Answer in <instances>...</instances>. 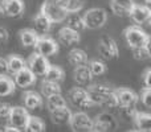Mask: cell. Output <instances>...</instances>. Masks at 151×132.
<instances>
[{
    "label": "cell",
    "mask_w": 151,
    "mask_h": 132,
    "mask_svg": "<svg viewBox=\"0 0 151 132\" xmlns=\"http://www.w3.org/2000/svg\"><path fill=\"white\" fill-rule=\"evenodd\" d=\"M47 106H48L49 111H53V110H57V108H60V107H65L66 101L63 98L61 94H53V95L48 96Z\"/></svg>",
    "instance_id": "cell-30"
},
{
    "label": "cell",
    "mask_w": 151,
    "mask_h": 132,
    "mask_svg": "<svg viewBox=\"0 0 151 132\" xmlns=\"http://www.w3.org/2000/svg\"><path fill=\"white\" fill-rule=\"evenodd\" d=\"M70 102L74 104V106L80 107V108H90V107L96 106L93 103V101L90 99L88 91L82 87H73L69 90L68 94Z\"/></svg>",
    "instance_id": "cell-5"
},
{
    "label": "cell",
    "mask_w": 151,
    "mask_h": 132,
    "mask_svg": "<svg viewBox=\"0 0 151 132\" xmlns=\"http://www.w3.org/2000/svg\"><path fill=\"white\" fill-rule=\"evenodd\" d=\"M114 95H115V102H117V106L119 107H131L135 106L137 102H138V95L134 93L130 88H115L114 90Z\"/></svg>",
    "instance_id": "cell-9"
},
{
    "label": "cell",
    "mask_w": 151,
    "mask_h": 132,
    "mask_svg": "<svg viewBox=\"0 0 151 132\" xmlns=\"http://www.w3.org/2000/svg\"><path fill=\"white\" fill-rule=\"evenodd\" d=\"M15 75V85L19 86L21 88H25L32 86L35 82H36V75L28 69V67H23L21 70H19Z\"/></svg>",
    "instance_id": "cell-15"
},
{
    "label": "cell",
    "mask_w": 151,
    "mask_h": 132,
    "mask_svg": "<svg viewBox=\"0 0 151 132\" xmlns=\"http://www.w3.org/2000/svg\"><path fill=\"white\" fill-rule=\"evenodd\" d=\"M150 78H151V70L150 69H146L142 75V79H143V83H145V87H151V82H150Z\"/></svg>",
    "instance_id": "cell-37"
},
{
    "label": "cell",
    "mask_w": 151,
    "mask_h": 132,
    "mask_svg": "<svg viewBox=\"0 0 151 132\" xmlns=\"http://www.w3.org/2000/svg\"><path fill=\"white\" fill-rule=\"evenodd\" d=\"M88 94L94 104L99 106H109V107H117L114 95V88L104 85H91L88 87Z\"/></svg>",
    "instance_id": "cell-1"
},
{
    "label": "cell",
    "mask_w": 151,
    "mask_h": 132,
    "mask_svg": "<svg viewBox=\"0 0 151 132\" xmlns=\"http://www.w3.org/2000/svg\"><path fill=\"white\" fill-rule=\"evenodd\" d=\"M45 79L53 81V82H60L64 79V70L58 66H52L49 65L45 71Z\"/></svg>",
    "instance_id": "cell-29"
},
{
    "label": "cell",
    "mask_w": 151,
    "mask_h": 132,
    "mask_svg": "<svg viewBox=\"0 0 151 132\" xmlns=\"http://www.w3.org/2000/svg\"><path fill=\"white\" fill-rule=\"evenodd\" d=\"M0 15H3V5H1V3H0Z\"/></svg>",
    "instance_id": "cell-41"
},
{
    "label": "cell",
    "mask_w": 151,
    "mask_h": 132,
    "mask_svg": "<svg viewBox=\"0 0 151 132\" xmlns=\"http://www.w3.org/2000/svg\"><path fill=\"white\" fill-rule=\"evenodd\" d=\"M135 3L133 0H111L110 3V8H111L113 13L115 16H121V17H125V16L130 15L131 8L134 7Z\"/></svg>",
    "instance_id": "cell-16"
},
{
    "label": "cell",
    "mask_w": 151,
    "mask_h": 132,
    "mask_svg": "<svg viewBox=\"0 0 151 132\" xmlns=\"http://www.w3.org/2000/svg\"><path fill=\"white\" fill-rule=\"evenodd\" d=\"M80 1H82V3H85V1H88V0H80Z\"/></svg>",
    "instance_id": "cell-43"
},
{
    "label": "cell",
    "mask_w": 151,
    "mask_h": 132,
    "mask_svg": "<svg viewBox=\"0 0 151 132\" xmlns=\"http://www.w3.org/2000/svg\"><path fill=\"white\" fill-rule=\"evenodd\" d=\"M49 65L50 64H49V61H48V58L45 57V56L39 54L37 52L29 56L25 62V66L28 67L35 75H44Z\"/></svg>",
    "instance_id": "cell-6"
},
{
    "label": "cell",
    "mask_w": 151,
    "mask_h": 132,
    "mask_svg": "<svg viewBox=\"0 0 151 132\" xmlns=\"http://www.w3.org/2000/svg\"><path fill=\"white\" fill-rule=\"evenodd\" d=\"M70 116H72V111L66 106L50 111V118H52V122L55 124H66L70 120Z\"/></svg>",
    "instance_id": "cell-21"
},
{
    "label": "cell",
    "mask_w": 151,
    "mask_h": 132,
    "mask_svg": "<svg viewBox=\"0 0 151 132\" xmlns=\"http://www.w3.org/2000/svg\"><path fill=\"white\" fill-rule=\"evenodd\" d=\"M29 116L31 115L28 114L25 107L16 106V107H12V111H11L9 118L7 120H8V124L13 126V127L19 128V130H23V128H25Z\"/></svg>",
    "instance_id": "cell-10"
},
{
    "label": "cell",
    "mask_w": 151,
    "mask_h": 132,
    "mask_svg": "<svg viewBox=\"0 0 151 132\" xmlns=\"http://www.w3.org/2000/svg\"><path fill=\"white\" fill-rule=\"evenodd\" d=\"M69 15V13H68ZM66 26H69L70 29L73 31H77V32H81L85 29V24H83V19L82 16H80L77 12L76 13H72V15L66 16Z\"/></svg>",
    "instance_id": "cell-27"
},
{
    "label": "cell",
    "mask_w": 151,
    "mask_h": 132,
    "mask_svg": "<svg viewBox=\"0 0 151 132\" xmlns=\"http://www.w3.org/2000/svg\"><path fill=\"white\" fill-rule=\"evenodd\" d=\"M40 12L44 13L52 23H61V21L66 20V16H68V12L63 7H60L57 3L52 1V0L44 1Z\"/></svg>",
    "instance_id": "cell-4"
},
{
    "label": "cell",
    "mask_w": 151,
    "mask_h": 132,
    "mask_svg": "<svg viewBox=\"0 0 151 132\" xmlns=\"http://www.w3.org/2000/svg\"><path fill=\"white\" fill-rule=\"evenodd\" d=\"M3 13L9 17H20L24 13V1L23 0H4L1 3Z\"/></svg>",
    "instance_id": "cell-14"
},
{
    "label": "cell",
    "mask_w": 151,
    "mask_h": 132,
    "mask_svg": "<svg viewBox=\"0 0 151 132\" xmlns=\"http://www.w3.org/2000/svg\"><path fill=\"white\" fill-rule=\"evenodd\" d=\"M73 78L74 81L81 86L89 85L93 79V74L90 73L88 65H81V66H74L73 70Z\"/></svg>",
    "instance_id": "cell-17"
},
{
    "label": "cell",
    "mask_w": 151,
    "mask_h": 132,
    "mask_svg": "<svg viewBox=\"0 0 151 132\" xmlns=\"http://www.w3.org/2000/svg\"><path fill=\"white\" fill-rule=\"evenodd\" d=\"M41 94L44 96H47V98L53 95V94H61V86L58 85V82L45 79L41 83Z\"/></svg>",
    "instance_id": "cell-28"
},
{
    "label": "cell",
    "mask_w": 151,
    "mask_h": 132,
    "mask_svg": "<svg viewBox=\"0 0 151 132\" xmlns=\"http://www.w3.org/2000/svg\"><path fill=\"white\" fill-rule=\"evenodd\" d=\"M91 123L93 120L85 112H76V114H72L68 124L73 131H90Z\"/></svg>",
    "instance_id": "cell-12"
},
{
    "label": "cell",
    "mask_w": 151,
    "mask_h": 132,
    "mask_svg": "<svg viewBox=\"0 0 151 132\" xmlns=\"http://www.w3.org/2000/svg\"><path fill=\"white\" fill-rule=\"evenodd\" d=\"M19 39H20L23 46L35 48L37 40H39V34L35 29H21L19 32Z\"/></svg>",
    "instance_id": "cell-20"
},
{
    "label": "cell",
    "mask_w": 151,
    "mask_h": 132,
    "mask_svg": "<svg viewBox=\"0 0 151 132\" xmlns=\"http://www.w3.org/2000/svg\"><path fill=\"white\" fill-rule=\"evenodd\" d=\"M58 40L64 45H73L80 41L81 36H80V32L73 31L69 26H64V28H61L58 31Z\"/></svg>",
    "instance_id": "cell-18"
},
{
    "label": "cell",
    "mask_w": 151,
    "mask_h": 132,
    "mask_svg": "<svg viewBox=\"0 0 151 132\" xmlns=\"http://www.w3.org/2000/svg\"><path fill=\"white\" fill-rule=\"evenodd\" d=\"M5 61H7L8 73H11V74H16L19 70H21L23 67H25L24 60L21 57H19V56H16V54H11Z\"/></svg>",
    "instance_id": "cell-26"
},
{
    "label": "cell",
    "mask_w": 151,
    "mask_h": 132,
    "mask_svg": "<svg viewBox=\"0 0 151 132\" xmlns=\"http://www.w3.org/2000/svg\"><path fill=\"white\" fill-rule=\"evenodd\" d=\"M133 57L137 61H147L151 58L150 46H139L133 48Z\"/></svg>",
    "instance_id": "cell-32"
},
{
    "label": "cell",
    "mask_w": 151,
    "mask_h": 132,
    "mask_svg": "<svg viewBox=\"0 0 151 132\" xmlns=\"http://www.w3.org/2000/svg\"><path fill=\"white\" fill-rule=\"evenodd\" d=\"M24 130L29 131V132H42L45 131V124L40 118L36 116H29L28 122H27V126Z\"/></svg>",
    "instance_id": "cell-31"
},
{
    "label": "cell",
    "mask_w": 151,
    "mask_h": 132,
    "mask_svg": "<svg viewBox=\"0 0 151 132\" xmlns=\"http://www.w3.org/2000/svg\"><path fill=\"white\" fill-rule=\"evenodd\" d=\"M4 131H7V132H19L20 130H19V128H16V127H13V126H11V124H7L4 127Z\"/></svg>",
    "instance_id": "cell-40"
},
{
    "label": "cell",
    "mask_w": 151,
    "mask_h": 132,
    "mask_svg": "<svg viewBox=\"0 0 151 132\" xmlns=\"http://www.w3.org/2000/svg\"><path fill=\"white\" fill-rule=\"evenodd\" d=\"M85 28L98 29L105 25L107 20V13L104 8H91L82 16Z\"/></svg>",
    "instance_id": "cell-3"
},
{
    "label": "cell",
    "mask_w": 151,
    "mask_h": 132,
    "mask_svg": "<svg viewBox=\"0 0 151 132\" xmlns=\"http://www.w3.org/2000/svg\"><path fill=\"white\" fill-rule=\"evenodd\" d=\"M12 111V106L9 103H0V119L7 120Z\"/></svg>",
    "instance_id": "cell-36"
},
{
    "label": "cell",
    "mask_w": 151,
    "mask_h": 132,
    "mask_svg": "<svg viewBox=\"0 0 151 132\" xmlns=\"http://www.w3.org/2000/svg\"><path fill=\"white\" fill-rule=\"evenodd\" d=\"M24 106L31 110H39L42 107V96L36 91H27L23 95Z\"/></svg>",
    "instance_id": "cell-19"
},
{
    "label": "cell",
    "mask_w": 151,
    "mask_h": 132,
    "mask_svg": "<svg viewBox=\"0 0 151 132\" xmlns=\"http://www.w3.org/2000/svg\"><path fill=\"white\" fill-rule=\"evenodd\" d=\"M145 3H146V5H150V3H151V0H145Z\"/></svg>",
    "instance_id": "cell-42"
},
{
    "label": "cell",
    "mask_w": 151,
    "mask_h": 132,
    "mask_svg": "<svg viewBox=\"0 0 151 132\" xmlns=\"http://www.w3.org/2000/svg\"><path fill=\"white\" fill-rule=\"evenodd\" d=\"M68 61L73 66H81L88 64V54L82 49H72L68 54Z\"/></svg>",
    "instance_id": "cell-24"
},
{
    "label": "cell",
    "mask_w": 151,
    "mask_h": 132,
    "mask_svg": "<svg viewBox=\"0 0 151 132\" xmlns=\"http://www.w3.org/2000/svg\"><path fill=\"white\" fill-rule=\"evenodd\" d=\"M15 81L11 79L7 75H0V96H7L15 93Z\"/></svg>",
    "instance_id": "cell-25"
},
{
    "label": "cell",
    "mask_w": 151,
    "mask_h": 132,
    "mask_svg": "<svg viewBox=\"0 0 151 132\" xmlns=\"http://www.w3.org/2000/svg\"><path fill=\"white\" fill-rule=\"evenodd\" d=\"M129 16L131 17V20H133L134 23L142 25V24L150 21V19H151V9H150L149 5L134 4V7L131 8L130 15H129Z\"/></svg>",
    "instance_id": "cell-13"
},
{
    "label": "cell",
    "mask_w": 151,
    "mask_h": 132,
    "mask_svg": "<svg viewBox=\"0 0 151 132\" xmlns=\"http://www.w3.org/2000/svg\"><path fill=\"white\" fill-rule=\"evenodd\" d=\"M35 49L39 54L45 56V57H50V56H55L58 52V44L50 37H39L36 45H35Z\"/></svg>",
    "instance_id": "cell-11"
},
{
    "label": "cell",
    "mask_w": 151,
    "mask_h": 132,
    "mask_svg": "<svg viewBox=\"0 0 151 132\" xmlns=\"http://www.w3.org/2000/svg\"><path fill=\"white\" fill-rule=\"evenodd\" d=\"M137 111L138 110L135 108V106H131V107H121V115L122 118H125L126 120H133L134 116H135Z\"/></svg>",
    "instance_id": "cell-34"
},
{
    "label": "cell",
    "mask_w": 151,
    "mask_h": 132,
    "mask_svg": "<svg viewBox=\"0 0 151 132\" xmlns=\"http://www.w3.org/2000/svg\"><path fill=\"white\" fill-rule=\"evenodd\" d=\"M141 102L150 108L151 106V87H143V90L141 91Z\"/></svg>",
    "instance_id": "cell-35"
},
{
    "label": "cell",
    "mask_w": 151,
    "mask_h": 132,
    "mask_svg": "<svg viewBox=\"0 0 151 132\" xmlns=\"http://www.w3.org/2000/svg\"><path fill=\"white\" fill-rule=\"evenodd\" d=\"M133 122L135 123L137 128H138L139 131H147L149 132L151 130V115L150 114L137 111Z\"/></svg>",
    "instance_id": "cell-23"
},
{
    "label": "cell",
    "mask_w": 151,
    "mask_h": 132,
    "mask_svg": "<svg viewBox=\"0 0 151 132\" xmlns=\"http://www.w3.org/2000/svg\"><path fill=\"white\" fill-rule=\"evenodd\" d=\"M5 73H8L7 61H5V58H1V57H0V75L5 74Z\"/></svg>",
    "instance_id": "cell-39"
},
{
    "label": "cell",
    "mask_w": 151,
    "mask_h": 132,
    "mask_svg": "<svg viewBox=\"0 0 151 132\" xmlns=\"http://www.w3.org/2000/svg\"><path fill=\"white\" fill-rule=\"evenodd\" d=\"M86 65H88L90 73L93 74V77L94 75H102L105 71H106V65H105L102 61L94 60V61H90L89 64H86Z\"/></svg>",
    "instance_id": "cell-33"
},
{
    "label": "cell",
    "mask_w": 151,
    "mask_h": 132,
    "mask_svg": "<svg viewBox=\"0 0 151 132\" xmlns=\"http://www.w3.org/2000/svg\"><path fill=\"white\" fill-rule=\"evenodd\" d=\"M52 21L47 17L42 12H39L33 19V25H35V31L40 32V33H47L49 32L50 26H52Z\"/></svg>",
    "instance_id": "cell-22"
},
{
    "label": "cell",
    "mask_w": 151,
    "mask_h": 132,
    "mask_svg": "<svg viewBox=\"0 0 151 132\" xmlns=\"http://www.w3.org/2000/svg\"><path fill=\"white\" fill-rule=\"evenodd\" d=\"M98 52L101 54L102 58L105 60H115L119 54L118 52V46H117V42L109 36H104L101 39L98 44Z\"/></svg>",
    "instance_id": "cell-8"
},
{
    "label": "cell",
    "mask_w": 151,
    "mask_h": 132,
    "mask_svg": "<svg viewBox=\"0 0 151 132\" xmlns=\"http://www.w3.org/2000/svg\"><path fill=\"white\" fill-rule=\"evenodd\" d=\"M117 128V120L113 115L110 114H104L98 115L96 118V120H93L91 123V128L90 131L93 132H106V131H113Z\"/></svg>",
    "instance_id": "cell-7"
},
{
    "label": "cell",
    "mask_w": 151,
    "mask_h": 132,
    "mask_svg": "<svg viewBox=\"0 0 151 132\" xmlns=\"http://www.w3.org/2000/svg\"><path fill=\"white\" fill-rule=\"evenodd\" d=\"M123 34H125L126 42L131 49L139 46H150V36L139 26H129V28L125 29Z\"/></svg>",
    "instance_id": "cell-2"
},
{
    "label": "cell",
    "mask_w": 151,
    "mask_h": 132,
    "mask_svg": "<svg viewBox=\"0 0 151 132\" xmlns=\"http://www.w3.org/2000/svg\"><path fill=\"white\" fill-rule=\"evenodd\" d=\"M8 37H9L8 31L5 28H3V26H0V44H5L8 41Z\"/></svg>",
    "instance_id": "cell-38"
}]
</instances>
